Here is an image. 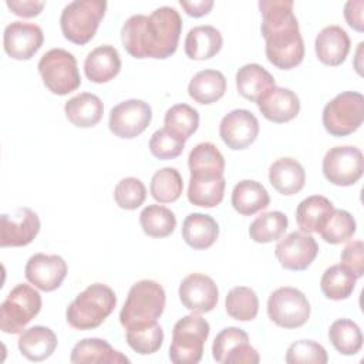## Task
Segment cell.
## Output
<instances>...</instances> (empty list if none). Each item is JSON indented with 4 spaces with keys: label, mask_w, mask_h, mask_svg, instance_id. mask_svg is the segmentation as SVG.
<instances>
[{
    "label": "cell",
    "mask_w": 364,
    "mask_h": 364,
    "mask_svg": "<svg viewBox=\"0 0 364 364\" xmlns=\"http://www.w3.org/2000/svg\"><path fill=\"white\" fill-rule=\"evenodd\" d=\"M181 33L182 18L179 11L162 6L149 16H131L121 28V41L134 58L165 60L176 51Z\"/></svg>",
    "instance_id": "1"
},
{
    "label": "cell",
    "mask_w": 364,
    "mask_h": 364,
    "mask_svg": "<svg viewBox=\"0 0 364 364\" xmlns=\"http://www.w3.org/2000/svg\"><path fill=\"white\" fill-rule=\"evenodd\" d=\"M291 0H260L262 36L267 60L280 70H291L304 58V41Z\"/></svg>",
    "instance_id": "2"
},
{
    "label": "cell",
    "mask_w": 364,
    "mask_h": 364,
    "mask_svg": "<svg viewBox=\"0 0 364 364\" xmlns=\"http://www.w3.org/2000/svg\"><path fill=\"white\" fill-rule=\"evenodd\" d=\"M166 303L164 287L155 280H139L128 291L119 311V323L128 328L154 324L162 316Z\"/></svg>",
    "instance_id": "3"
},
{
    "label": "cell",
    "mask_w": 364,
    "mask_h": 364,
    "mask_svg": "<svg viewBox=\"0 0 364 364\" xmlns=\"http://www.w3.org/2000/svg\"><path fill=\"white\" fill-rule=\"evenodd\" d=\"M117 306L115 291L102 283L90 284L67 307V323L75 330L100 327Z\"/></svg>",
    "instance_id": "4"
},
{
    "label": "cell",
    "mask_w": 364,
    "mask_h": 364,
    "mask_svg": "<svg viewBox=\"0 0 364 364\" xmlns=\"http://www.w3.org/2000/svg\"><path fill=\"white\" fill-rule=\"evenodd\" d=\"M209 323L198 313L179 318L172 330L169 360L173 364H196L203 355V346L209 337Z\"/></svg>",
    "instance_id": "5"
},
{
    "label": "cell",
    "mask_w": 364,
    "mask_h": 364,
    "mask_svg": "<svg viewBox=\"0 0 364 364\" xmlns=\"http://www.w3.org/2000/svg\"><path fill=\"white\" fill-rule=\"evenodd\" d=\"M104 0H75L68 3L60 16L63 36L74 44H87L97 33L105 14Z\"/></svg>",
    "instance_id": "6"
},
{
    "label": "cell",
    "mask_w": 364,
    "mask_h": 364,
    "mask_svg": "<svg viewBox=\"0 0 364 364\" xmlns=\"http://www.w3.org/2000/svg\"><path fill=\"white\" fill-rule=\"evenodd\" d=\"M41 304V296L34 287L18 283L0 306V330L7 334L23 333L40 313Z\"/></svg>",
    "instance_id": "7"
},
{
    "label": "cell",
    "mask_w": 364,
    "mask_h": 364,
    "mask_svg": "<svg viewBox=\"0 0 364 364\" xmlns=\"http://www.w3.org/2000/svg\"><path fill=\"white\" fill-rule=\"evenodd\" d=\"M38 73L44 85L57 95H67L81 85L75 57L64 48H51L38 61Z\"/></svg>",
    "instance_id": "8"
},
{
    "label": "cell",
    "mask_w": 364,
    "mask_h": 364,
    "mask_svg": "<svg viewBox=\"0 0 364 364\" xmlns=\"http://www.w3.org/2000/svg\"><path fill=\"white\" fill-rule=\"evenodd\" d=\"M323 125L333 136L355 132L364 121V97L355 91L337 94L323 109Z\"/></svg>",
    "instance_id": "9"
},
{
    "label": "cell",
    "mask_w": 364,
    "mask_h": 364,
    "mask_svg": "<svg viewBox=\"0 0 364 364\" xmlns=\"http://www.w3.org/2000/svg\"><path fill=\"white\" fill-rule=\"evenodd\" d=\"M310 303L303 291L296 287H279L267 300V316L279 327L297 328L310 317Z\"/></svg>",
    "instance_id": "10"
},
{
    "label": "cell",
    "mask_w": 364,
    "mask_h": 364,
    "mask_svg": "<svg viewBox=\"0 0 364 364\" xmlns=\"http://www.w3.org/2000/svg\"><path fill=\"white\" fill-rule=\"evenodd\" d=\"M321 168L330 183L351 186L363 176L364 156L355 146H334L326 152Z\"/></svg>",
    "instance_id": "11"
},
{
    "label": "cell",
    "mask_w": 364,
    "mask_h": 364,
    "mask_svg": "<svg viewBox=\"0 0 364 364\" xmlns=\"http://www.w3.org/2000/svg\"><path fill=\"white\" fill-rule=\"evenodd\" d=\"M152 119V109L142 100H127L117 104L109 112V131L122 139H132L141 135Z\"/></svg>",
    "instance_id": "12"
},
{
    "label": "cell",
    "mask_w": 364,
    "mask_h": 364,
    "mask_svg": "<svg viewBox=\"0 0 364 364\" xmlns=\"http://www.w3.org/2000/svg\"><path fill=\"white\" fill-rule=\"evenodd\" d=\"M212 355L222 364H256L260 355L249 344V336L239 327L223 328L213 340Z\"/></svg>",
    "instance_id": "13"
},
{
    "label": "cell",
    "mask_w": 364,
    "mask_h": 364,
    "mask_svg": "<svg viewBox=\"0 0 364 364\" xmlns=\"http://www.w3.org/2000/svg\"><path fill=\"white\" fill-rule=\"evenodd\" d=\"M41 228L38 215L30 208H17L0 216V246L21 247L30 245Z\"/></svg>",
    "instance_id": "14"
},
{
    "label": "cell",
    "mask_w": 364,
    "mask_h": 364,
    "mask_svg": "<svg viewBox=\"0 0 364 364\" xmlns=\"http://www.w3.org/2000/svg\"><path fill=\"white\" fill-rule=\"evenodd\" d=\"M274 255L283 269L301 272L306 270L318 255L316 239L304 232H291L279 240Z\"/></svg>",
    "instance_id": "15"
},
{
    "label": "cell",
    "mask_w": 364,
    "mask_h": 364,
    "mask_svg": "<svg viewBox=\"0 0 364 364\" xmlns=\"http://www.w3.org/2000/svg\"><path fill=\"white\" fill-rule=\"evenodd\" d=\"M179 300L192 313H209L219 300V290L212 277L202 273L188 274L179 284Z\"/></svg>",
    "instance_id": "16"
},
{
    "label": "cell",
    "mask_w": 364,
    "mask_h": 364,
    "mask_svg": "<svg viewBox=\"0 0 364 364\" xmlns=\"http://www.w3.org/2000/svg\"><path fill=\"white\" fill-rule=\"evenodd\" d=\"M259 121L249 109L228 112L219 125V135L225 145L233 151L246 149L259 135Z\"/></svg>",
    "instance_id": "17"
},
{
    "label": "cell",
    "mask_w": 364,
    "mask_h": 364,
    "mask_svg": "<svg viewBox=\"0 0 364 364\" xmlns=\"http://www.w3.org/2000/svg\"><path fill=\"white\" fill-rule=\"evenodd\" d=\"M43 41V30L34 23L13 21L3 33L4 51L14 60H30L41 48Z\"/></svg>",
    "instance_id": "18"
},
{
    "label": "cell",
    "mask_w": 364,
    "mask_h": 364,
    "mask_svg": "<svg viewBox=\"0 0 364 364\" xmlns=\"http://www.w3.org/2000/svg\"><path fill=\"white\" fill-rule=\"evenodd\" d=\"M67 263L58 255L36 253L24 267L26 279L43 291H53L61 286L67 276Z\"/></svg>",
    "instance_id": "19"
},
{
    "label": "cell",
    "mask_w": 364,
    "mask_h": 364,
    "mask_svg": "<svg viewBox=\"0 0 364 364\" xmlns=\"http://www.w3.org/2000/svg\"><path fill=\"white\" fill-rule=\"evenodd\" d=\"M256 104L262 115L274 124L289 122L300 111L299 97L284 87H273Z\"/></svg>",
    "instance_id": "20"
},
{
    "label": "cell",
    "mask_w": 364,
    "mask_h": 364,
    "mask_svg": "<svg viewBox=\"0 0 364 364\" xmlns=\"http://www.w3.org/2000/svg\"><path fill=\"white\" fill-rule=\"evenodd\" d=\"M314 50L323 64L337 67L344 63L350 51V37L340 26H327L317 34Z\"/></svg>",
    "instance_id": "21"
},
{
    "label": "cell",
    "mask_w": 364,
    "mask_h": 364,
    "mask_svg": "<svg viewBox=\"0 0 364 364\" xmlns=\"http://www.w3.org/2000/svg\"><path fill=\"white\" fill-rule=\"evenodd\" d=\"M70 361L74 364H122L129 363V358L115 350L102 338H82L71 351Z\"/></svg>",
    "instance_id": "22"
},
{
    "label": "cell",
    "mask_w": 364,
    "mask_h": 364,
    "mask_svg": "<svg viewBox=\"0 0 364 364\" xmlns=\"http://www.w3.org/2000/svg\"><path fill=\"white\" fill-rule=\"evenodd\" d=\"M269 182L279 193L290 196L303 189L306 172L303 165L294 158H279L269 168Z\"/></svg>",
    "instance_id": "23"
},
{
    "label": "cell",
    "mask_w": 364,
    "mask_h": 364,
    "mask_svg": "<svg viewBox=\"0 0 364 364\" xmlns=\"http://www.w3.org/2000/svg\"><path fill=\"white\" fill-rule=\"evenodd\" d=\"M121 70L119 53L112 46H100L94 48L84 61V73L92 82L102 84L111 81Z\"/></svg>",
    "instance_id": "24"
},
{
    "label": "cell",
    "mask_w": 364,
    "mask_h": 364,
    "mask_svg": "<svg viewBox=\"0 0 364 364\" xmlns=\"http://www.w3.org/2000/svg\"><path fill=\"white\" fill-rule=\"evenodd\" d=\"M188 166L191 178H222L225 172V158L215 144L200 142L189 152Z\"/></svg>",
    "instance_id": "25"
},
{
    "label": "cell",
    "mask_w": 364,
    "mask_h": 364,
    "mask_svg": "<svg viewBox=\"0 0 364 364\" xmlns=\"http://www.w3.org/2000/svg\"><path fill=\"white\" fill-rule=\"evenodd\" d=\"M219 236L218 222L206 213H191L182 223V237L195 250L209 249Z\"/></svg>",
    "instance_id": "26"
},
{
    "label": "cell",
    "mask_w": 364,
    "mask_h": 364,
    "mask_svg": "<svg viewBox=\"0 0 364 364\" xmlns=\"http://www.w3.org/2000/svg\"><path fill=\"white\" fill-rule=\"evenodd\" d=\"M273 87H276L273 75L260 64H245L236 73L239 94L252 102H257Z\"/></svg>",
    "instance_id": "27"
},
{
    "label": "cell",
    "mask_w": 364,
    "mask_h": 364,
    "mask_svg": "<svg viewBox=\"0 0 364 364\" xmlns=\"http://www.w3.org/2000/svg\"><path fill=\"white\" fill-rule=\"evenodd\" d=\"M55 333L46 326H33L24 330L17 341L21 355L30 361H43L48 358L57 347Z\"/></svg>",
    "instance_id": "28"
},
{
    "label": "cell",
    "mask_w": 364,
    "mask_h": 364,
    "mask_svg": "<svg viewBox=\"0 0 364 364\" xmlns=\"http://www.w3.org/2000/svg\"><path fill=\"white\" fill-rule=\"evenodd\" d=\"M64 112L73 125L80 128H91L101 121L104 104L98 95L81 92L65 102Z\"/></svg>",
    "instance_id": "29"
},
{
    "label": "cell",
    "mask_w": 364,
    "mask_h": 364,
    "mask_svg": "<svg viewBox=\"0 0 364 364\" xmlns=\"http://www.w3.org/2000/svg\"><path fill=\"white\" fill-rule=\"evenodd\" d=\"M223 44L220 31L213 26H196L185 37V53L191 60H209Z\"/></svg>",
    "instance_id": "30"
},
{
    "label": "cell",
    "mask_w": 364,
    "mask_h": 364,
    "mask_svg": "<svg viewBox=\"0 0 364 364\" xmlns=\"http://www.w3.org/2000/svg\"><path fill=\"white\" fill-rule=\"evenodd\" d=\"M269 203L270 196L266 188L256 181H240L232 191V206L237 213L243 216H252L266 209Z\"/></svg>",
    "instance_id": "31"
},
{
    "label": "cell",
    "mask_w": 364,
    "mask_h": 364,
    "mask_svg": "<svg viewBox=\"0 0 364 364\" xmlns=\"http://www.w3.org/2000/svg\"><path fill=\"white\" fill-rule=\"evenodd\" d=\"M226 92V78L218 70H202L196 73L188 85L189 97L198 104H213Z\"/></svg>",
    "instance_id": "32"
},
{
    "label": "cell",
    "mask_w": 364,
    "mask_h": 364,
    "mask_svg": "<svg viewBox=\"0 0 364 364\" xmlns=\"http://www.w3.org/2000/svg\"><path fill=\"white\" fill-rule=\"evenodd\" d=\"M334 210L331 200L321 195H311L303 199L296 209V222L301 232L317 233Z\"/></svg>",
    "instance_id": "33"
},
{
    "label": "cell",
    "mask_w": 364,
    "mask_h": 364,
    "mask_svg": "<svg viewBox=\"0 0 364 364\" xmlns=\"http://www.w3.org/2000/svg\"><path fill=\"white\" fill-rule=\"evenodd\" d=\"M357 277L341 264H333L324 270L320 289L330 300H346L355 287Z\"/></svg>",
    "instance_id": "34"
},
{
    "label": "cell",
    "mask_w": 364,
    "mask_h": 364,
    "mask_svg": "<svg viewBox=\"0 0 364 364\" xmlns=\"http://www.w3.org/2000/svg\"><path fill=\"white\" fill-rule=\"evenodd\" d=\"M226 181L225 178H189L188 188V200L195 206L202 208H215L218 206L225 196Z\"/></svg>",
    "instance_id": "35"
},
{
    "label": "cell",
    "mask_w": 364,
    "mask_h": 364,
    "mask_svg": "<svg viewBox=\"0 0 364 364\" xmlns=\"http://www.w3.org/2000/svg\"><path fill=\"white\" fill-rule=\"evenodd\" d=\"M139 223L145 235L151 237H166L176 228L175 213L162 205H148L139 213Z\"/></svg>",
    "instance_id": "36"
},
{
    "label": "cell",
    "mask_w": 364,
    "mask_h": 364,
    "mask_svg": "<svg viewBox=\"0 0 364 364\" xmlns=\"http://www.w3.org/2000/svg\"><path fill=\"white\" fill-rule=\"evenodd\" d=\"M328 338L333 347L343 355H354L363 347L361 330L348 318H338L333 321L328 330Z\"/></svg>",
    "instance_id": "37"
},
{
    "label": "cell",
    "mask_w": 364,
    "mask_h": 364,
    "mask_svg": "<svg viewBox=\"0 0 364 364\" xmlns=\"http://www.w3.org/2000/svg\"><path fill=\"white\" fill-rule=\"evenodd\" d=\"M289 219L280 210H272L257 216L250 228L249 236L256 243H270L279 240L287 230Z\"/></svg>",
    "instance_id": "38"
},
{
    "label": "cell",
    "mask_w": 364,
    "mask_h": 364,
    "mask_svg": "<svg viewBox=\"0 0 364 364\" xmlns=\"http://www.w3.org/2000/svg\"><path fill=\"white\" fill-rule=\"evenodd\" d=\"M226 313L239 321H252L259 311V299L250 287L236 286L230 289L225 299Z\"/></svg>",
    "instance_id": "39"
},
{
    "label": "cell",
    "mask_w": 364,
    "mask_h": 364,
    "mask_svg": "<svg viewBox=\"0 0 364 364\" xmlns=\"http://www.w3.org/2000/svg\"><path fill=\"white\" fill-rule=\"evenodd\" d=\"M183 189V181L178 169L166 166L152 175L149 192L159 203H171L179 199Z\"/></svg>",
    "instance_id": "40"
},
{
    "label": "cell",
    "mask_w": 364,
    "mask_h": 364,
    "mask_svg": "<svg viewBox=\"0 0 364 364\" xmlns=\"http://www.w3.org/2000/svg\"><path fill=\"white\" fill-rule=\"evenodd\" d=\"M355 229L357 223L350 212L343 209H334L317 233L324 242L338 245L351 239L355 233Z\"/></svg>",
    "instance_id": "41"
},
{
    "label": "cell",
    "mask_w": 364,
    "mask_h": 364,
    "mask_svg": "<svg viewBox=\"0 0 364 364\" xmlns=\"http://www.w3.org/2000/svg\"><path fill=\"white\" fill-rule=\"evenodd\" d=\"M127 343L128 346L138 354L148 355L152 353H156L164 343V330L156 323L128 328L127 330Z\"/></svg>",
    "instance_id": "42"
},
{
    "label": "cell",
    "mask_w": 364,
    "mask_h": 364,
    "mask_svg": "<svg viewBox=\"0 0 364 364\" xmlns=\"http://www.w3.org/2000/svg\"><path fill=\"white\" fill-rule=\"evenodd\" d=\"M164 124L186 141L199 127V114L188 104H176L165 112Z\"/></svg>",
    "instance_id": "43"
},
{
    "label": "cell",
    "mask_w": 364,
    "mask_h": 364,
    "mask_svg": "<svg viewBox=\"0 0 364 364\" xmlns=\"http://www.w3.org/2000/svg\"><path fill=\"white\" fill-rule=\"evenodd\" d=\"M185 148V139L168 128L156 129L149 139L151 154L162 161L173 159L182 154Z\"/></svg>",
    "instance_id": "44"
},
{
    "label": "cell",
    "mask_w": 364,
    "mask_h": 364,
    "mask_svg": "<svg viewBox=\"0 0 364 364\" xmlns=\"http://www.w3.org/2000/svg\"><path fill=\"white\" fill-rule=\"evenodd\" d=\"M327 361L326 348L313 340L294 341L286 351V363L289 364H326Z\"/></svg>",
    "instance_id": "45"
},
{
    "label": "cell",
    "mask_w": 364,
    "mask_h": 364,
    "mask_svg": "<svg viewBox=\"0 0 364 364\" xmlns=\"http://www.w3.org/2000/svg\"><path fill=\"white\" fill-rule=\"evenodd\" d=\"M146 198V189L141 179L128 176L121 179L114 189V199L117 205L125 210L139 208Z\"/></svg>",
    "instance_id": "46"
},
{
    "label": "cell",
    "mask_w": 364,
    "mask_h": 364,
    "mask_svg": "<svg viewBox=\"0 0 364 364\" xmlns=\"http://www.w3.org/2000/svg\"><path fill=\"white\" fill-rule=\"evenodd\" d=\"M340 264L350 270L357 279L364 274V243L361 240L350 242L340 255Z\"/></svg>",
    "instance_id": "47"
},
{
    "label": "cell",
    "mask_w": 364,
    "mask_h": 364,
    "mask_svg": "<svg viewBox=\"0 0 364 364\" xmlns=\"http://www.w3.org/2000/svg\"><path fill=\"white\" fill-rule=\"evenodd\" d=\"M6 6L11 10L13 14L20 17H36L38 16L46 3L44 1H36V0H7Z\"/></svg>",
    "instance_id": "48"
},
{
    "label": "cell",
    "mask_w": 364,
    "mask_h": 364,
    "mask_svg": "<svg viewBox=\"0 0 364 364\" xmlns=\"http://www.w3.org/2000/svg\"><path fill=\"white\" fill-rule=\"evenodd\" d=\"M363 9H364L363 0H350L344 4V18L347 24L358 33L364 30Z\"/></svg>",
    "instance_id": "49"
},
{
    "label": "cell",
    "mask_w": 364,
    "mask_h": 364,
    "mask_svg": "<svg viewBox=\"0 0 364 364\" xmlns=\"http://www.w3.org/2000/svg\"><path fill=\"white\" fill-rule=\"evenodd\" d=\"M181 7L185 10V13L191 17H202L206 16L212 7H213V0H181L179 1Z\"/></svg>",
    "instance_id": "50"
}]
</instances>
